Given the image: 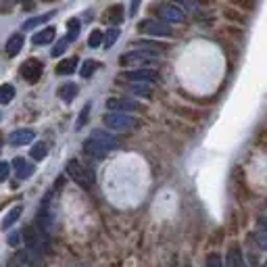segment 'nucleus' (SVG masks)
<instances>
[{
    "label": "nucleus",
    "mask_w": 267,
    "mask_h": 267,
    "mask_svg": "<svg viewBox=\"0 0 267 267\" xmlns=\"http://www.w3.org/2000/svg\"><path fill=\"white\" fill-rule=\"evenodd\" d=\"M119 146V140L109 134V132H103V130H94L92 136L83 142V152L90 154L94 159H105L111 150H115Z\"/></svg>",
    "instance_id": "obj_1"
},
{
    "label": "nucleus",
    "mask_w": 267,
    "mask_h": 267,
    "mask_svg": "<svg viewBox=\"0 0 267 267\" xmlns=\"http://www.w3.org/2000/svg\"><path fill=\"white\" fill-rule=\"evenodd\" d=\"M159 50H150V48H140V50H130V52H125L121 54V59H119V65L123 67H140V69H144L146 65H150L154 59L159 57Z\"/></svg>",
    "instance_id": "obj_2"
},
{
    "label": "nucleus",
    "mask_w": 267,
    "mask_h": 267,
    "mask_svg": "<svg viewBox=\"0 0 267 267\" xmlns=\"http://www.w3.org/2000/svg\"><path fill=\"white\" fill-rule=\"evenodd\" d=\"M67 175L71 177L75 184H79L81 188H86V190H90L94 186V173H92V169H88L86 165H81L77 159H71V161L67 163Z\"/></svg>",
    "instance_id": "obj_3"
},
{
    "label": "nucleus",
    "mask_w": 267,
    "mask_h": 267,
    "mask_svg": "<svg viewBox=\"0 0 267 267\" xmlns=\"http://www.w3.org/2000/svg\"><path fill=\"white\" fill-rule=\"evenodd\" d=\"M105 125L109 130H113V132H130L134 130L136 125H138V119L132 117L130 113H115V111H111V113H107L103 117Z\"/></svg>",
    "instance_id": "obj_4"
},
{
    "label": "nucleus",
    "mask_w": 267,
    "mask_h": 267,
    "mask_svg": "<svg viewBox=\"0 0 267 267\" xmlns=\"http://www.w3.org/2000/svg\"><path fill=\"white\" fill-rule=\"evenodd\" d=\"M138 30L142 34H148V36H157V38H167V36H173L171 27L159 21V19H144L142 23L138 25Z\"/></svg>",
    "instance_id": "obj_5"
},
{
    "label": "nucleus",
    "mask_w": 267,
    "mask_h": 267,
    "mask_svg": "<svg viewBox=\"0 0 267 267\" xmlns=\"http://www.w3.org/2000/svg\"><path fill=\"white\" fill-rule=\"evenodd\" d=\"M121 77L132 81V83H150V81L159 79V73L150 67H144V69H132V71H125V73H121Z\"/></svg>",
    "instance_id": "obj_6"
},
{
    "label": "nucleus",
    "mask_w": 267,
    "mask_h": 267,
    "mask_svg": "<svg viewBox=\"0 0 267 267\" xmlns=\"http://www.w3.org/2000/svg\"><path fill=\"white\" fill-rule=\"evenodd\" d=\"M42 71H44V65H42L38 59H27L21 69H19V73L25 81H30V83H36L40 77H42Z\"/></svg>",
    "instance_id": "obj_7"
},
{
    "label": "nucleus",
    "mask_w": 267,
    "mask_h": 267,
    "mask_svg": "<svg viewBox=\"0 0 267 267\" xmlns=\"http://www.w3.org/2000/svg\"><path fill=\"white\" fill-rule=\"evenodd\" d=\"M157 15L167 25H169V23H182V21L186 19V13L182 11L180 7H175V5H161L157 9Z\"/></svg>",
    "instance_id": "obj_8"
},
{
    "label": "nucleus",
    "mask_w": 267,
    "mask_h": 267,
    "mask_svg": "<svg viewBox=\"0 0 267 267\" xmlns=\"http://www.w3.org/2000/svg\"><path fill=\"white\" fill-rule=\"evenodd\" d=\"M109 111L115 113H132V111H142V105L138 101H130V98H109L107 101Z\"/></svg>",
    "instance_id": "obj_9"
},
{
    "label": "nucleus",
    "mask_w": 267,
    "mask_h": 267,
    "mask_svg": "<svg viewBox=\"0 0 267 267\" xmlns=\"http://www.w3.org/2000/svg\"><path fill=\"white\" fill-rule=\"evenodd\" d=\"M34 138H36L34 130H15V132L11 134L9 142H11L13 146H25V144H32Z\"/></svg>",
    "instance_id": "obj_10"
},
{
    "label": "nucleus",
    "mask_w": 267,
    "mask_h": 267,
    "mask_svg": "<svg viewBox=\"0 0 267 267\" xmlns=\"http://www.w3.org/2000/svg\"><path fill=\"white\" fill-rule=\"evenodd\" d=\"M13 167H15V173H17L19 180H27V177L34 173V165L30 161H25L23 157L13 159Z\"/></svg>",
    "instance_id": "obj_11"
},
{
    "label": "nucleus",
    "mask_w": 267,
    "mask_h": 267,
    "mask_svg": "<svg viewBox=\"0 0 267 267\" xmlns=\"http://www.w3.org/2000/svg\"><path fill=\"white\" fill-rule=\"evenodd\" d=\"M23 34H13L11 38H9V42H7V54L9 57H17V54L21 52V48H23Z\"/></svg>",
    "instance_id": "obj_12"
},
{
    "label": "nucleus",
    "mask_w": 267,
    "mask_h": 267,
    "mask_svg": "<svg viewBox=\"0 0 267 267\" xmlns=\"http://www.w3.org/2000/svg\"><path fill=\"white\" fill-rule=\"evenodd\" d=\"M54 34H57V30H54V27H44V30H42V32L34 34L32 42H34L36 46H44V44H50V42L54 40Z\"/></svg>",
    "instance_id": "obj_13"
},
{
    "label": "nucleus",
    "mask_w": 267,
    "mask_h": 267,
    "mask_svg": "<svg viewBox=\"0 0 267 267\" xmlns=\"http://www.w3.org/2000/svg\"><path fill=\"white\" fill-rule=\"evenodd\" d=\"M105 21H109L111 25H119V23L123 21V7H121V5L111 7V9L105 13Z\"/></svg>",
    "instance_id": "obj_14"
},
{
    "label": "nucleus",
    "mask_w": 267,
    "mask_h": 267,
    "mask_svg": "<svg viewBox=\"0 0 267 267\" xmlns=\"http://www.w3.org/2000/svg\"><path fill=\"white\" fill-rule=\"evenodd\" d=\"M77 92H79V88L75 86V83H65V86L59 88V98L63 103H71L73 98L77 96Z\"/></svg>",
    "instance_id": "obj_15"
},
{
    "label": "nucleus",
    "mask_w": 267,
    "mask_h": 267,
    "mask_svg": "<svg viewBox=\"0 0 267 267\" xmlns=\"http://www.w3.org/2000/svg\"><path fill=\"white\" fill-rule=\"evenodd\" d=\"M75 69H77V59L71 57V59H65V61H61V63L57 65V73H59V75H71Z\"/></svg>",
    "instance_id": "obj_16"
},
{
    "label": "nucleus",
    "mask_w": 267,
    "mask_h": 267,
    "mask_svg": "<svg viewBox=\"0 0 267 267\" xmlns=\"http://www.w3.org/2000/svg\"><path fill=\"white\" fill-rule=\"evenodd\" d=\"M228 267H244V259H242V252L238 246H232L228 250Z\"/></svg>",
    "instance_id": "obj_17"
},
{
    "label": "nucleus",
    "mask_w": 267,
    "mask_h": 267,
    "mask_svg": "<svg viewBox=\"0 0 267 267\" xmlns=\"http://www.w3.org/2000/svg\"><path fill=\"white\" fill-rule=\"evenodd\" d=\"M52 17H54V11H50V13H44V15L34 17V19H27V21L23 23V30H25V32H27V30H34V27H38V25H42V23L50 21Z\"/></svg>",
    "instance_id": "obj_18"
},
{
    "label": "nucleus",
    "mask_w": 267,
    "mask_h": 267,
    "mask_svg": "<svg viewBox=\"0 0 267 267\" xmlns=\"http://www.w3.org/2000/svg\"><path fill=\"white\" fill-rule=\"evenodd\" d=\"M21 211H23V207H21V205H15V207H13V209L9 211L7 217L3 219V230H9V228L13 226V223H15V221L21 217Z\"/></svg>",
    "instance_id": "obj_19"
},
{
    "label": "nucleus",
    "mask_w": 267,
    "mask_h": 267,
    "mask_svg": "<svg viewBox=\"0 0 267 267\" xmlns=\"http://www.w3.org/2000/svg\"><path fill=\"white\" fill-rule=\"evenodd\" d=\"M46 154H48V146H46V142H38V144H34L32 150H30V157H32L34 161L46 159Z\"/></svg>",
    "instance_id": "obj_20"
},
{
    "label": "nucleus",
    "mask_w": 267,
    "mask_h": 267,
    "mask_svg": "<svg viewBox=\"0 0 267 267\" xmlns=\"http://www.w3.org/2000/svg\"><path fill=\"white\" fill-rule=\"evenodd\" d=\"M13 98H15V88L11 83H3L0 86V105H9Z\"/></svg>",
    "instance_id": "obj_21"
},
{
    "label": "nucleus",
    "mask_w": 267,
    "mask_h": 267,
    "mask_svg": "<svg viewBox=\"0 0 267 267\" xmlns=\"http://www.w3.org/2000/svg\"><path fill=\"white\" fill-rule=\"evenodd\" d=\"M98 69V63L96 61H92V59H88V61H83V65H81V69H79V75L83 77V79H88V77H92V73Z\"/></svg>",
    "instance_id": "obj_22"
},
{
    "label": "nucleus",
    "mask_w": 267,
    "mask_h": 267,
    "mask_svg": "<svg viewBox=\"0 0 267 267\" xmlns=\"http://www.w3.org/2000/svg\"><path fill=\"white\" fill-rule=\"evenodd\" d=\"M130 92L136 94V96H144V98H148L152 94L148 83H130Z\"/></svg>",
    "instance_id": "obj_23"
},
{
    "label": "nucleus",
    "mask_w": 267,
    "mask_h": 267,
    "mask_svg": "<svg viewBox=\"0 0 267 267\" xmlns=\"http://www.w3.org/2000/svg\"><path fill=\"white\" fill-rule=\"evenodd\" d=\"M119 34H121V32L117 30V27H111L109 32H105V40H103L105 48H111V46H113L115 42H117V38H119Z\"/></svg>",
    "instance_id": "obj_24"
},
{
    "label": "nucleus",
    "mask_w": 267,
    "mask_h": 267,
    "mask_svg": "<svg viewBox=\"0 0 267 267\" xmlns=\"http://www.w3.org/2000/svg\"><path fill=\"white\" fill-rule=\"evenodd\" d=\"M67 30H69V34L65 36L69 42H73L77 36H79V21L77 19H71V21H69L67 23Z\"/></svg>",
    "instance_id": "obj_25"
},
{
    "label": "nucleus",
    "mask_w": 267,
    "mask_h": 267,
    "mask_svg": "<svg viewBox=\"0 0 267 267\" xmlns=\"http://www.w3.org/2000/svg\"><path fill=\"white\" fill-rule=\"evenodd\" d=\"M103 40H105V34L101 32V30H94L92 34H90V38H88V46L90 48H98L103 44Z\"/></svg>",
    "instance_id": "obj_26"
},
{
    "label": "nucleus",
    "mask_w": 267,
    "mask_h": 267,
    "mask_svg": "<svg viewBox=\"0 0 267 267\" xmlns=\"http://www.w3.org/2000/svg\"><path fill=\"white\" fill-rule=\"evenodd\" d=\"M67 44H69V40H67V38L59 40L57 44H54V48L50 50V54H52V57H61V54L65 52V48H67Z\"/></svg>",
    "instance_id": "obj_27"
},
{
    "label": "nucleus",
    "mask_w": 267,
    "mask_h": 267,
    "mask_svg": "<svg viewBox=\"0 0 267 267\" xmlns=\"http://www.w3.org/2000/svg\"><path fill=\"white\" fill-rule=\"evenodd\" d=\"M207 267H223L221 257L217 255V252H211V255L207 257Z\"/></svg>",
    "instance_id": "obj_28"
},
{
    "label": "nucleus",
    "mask_w": 267,
    "mask_h": 267,
    "mask_svg": "<svg viewBox=\"0 0 267 267\" xmlns=\"http://www.w3.org/2000/svg\"><path fill=\"white\" fill-rule=\"evenodd\" d=\"M9 175H11V163L0 161V182H5Z\"/></svg>",
    "instance_id": "obj_29"
},
{
    "label": "nucleus",
    "mask_w": 267,
    "mask_h": 267,
    "mask_svg": "<svg viewBox=\"0 0 267 267\" xmlns=\"http://www.w3.org/2000/svg\"><path fill=\"white\" fill-rule=\"evenodd\" d=\"M88 113H90V105H86L83 107V111H81V115H79V121H77V130L81 128L83 123H86V119H88Z\"/></svg>",
    "instance_id": "obj_30"
},
{
    "label": "nucleus",
    "mask_w": 267,
    "mask_h": 267,
    "mask_svg": "<svg viewBox=\"0 0 267 267\" xmlns=\"http://www.w3.org/2000/svg\"><path fill=\"white\" fill-rule=\"evenodd\" d=\"M19 238H21V234H13V236H11V238H9V242H11V244H13V246H15V244H17V242H19Z\"/></svg>",
    "instance_id": "obj_31"
},
{
    "label": "nucleus",
    "mask_w": 267,
    "mask_h": 267,
    "mask_svg": "<svg viewBox=\"0 0 267 267\" xmlns=\"http://www.w3.org/2000/svg\"><path fill=\"white\" fill-rule=\"evenodd\" d=\"M138 7H140V0H132V15L138 13Z\"/></svg>",
    "instance_id": "obj_32"
},
{
    "label": "nucleus",
    "mask_w": 267,
    "mask_h": 267,
    "mask_svg": "<svg viewBox=\"0 0 267 267\" xmlns=\"http://www.w3.org/2000/svg\"><path fill=\"white\" fill-rule=\"evenodd\" d=\"M259 244H261V248H267V238L265 236H259Z\"/></svg>",
    "instance_id": "obj_33"
},
{
    "label": "nucleus",
    "mask_w": 267,
    "mask_h": 267,
    "mask_svg": "<svg viewBox=\"0 0 267 267\" xmlns=\"http://www.w3.org/2000/svg\"><path fill=\"white\" fill-rule=\"evenodd\" d=\"M186 267H192V265H186Z\"/></svg>",
    "instance_id": "obj_34"
},
{
    "label": "nucleus",
    "mask_w": 267,
    "mask_h": 267,
    "mask_svg": "<svg viewBox=\"0 0 267 267\" xmlns=\"http://www.w3.org/2000/svg\"><path fill=\"white\" fill-rule=\"evenodd\" d=\"M265 267H267V263H265Z\"/></svg>",
    "instance_id": "obj_35"
}]
</instances>
